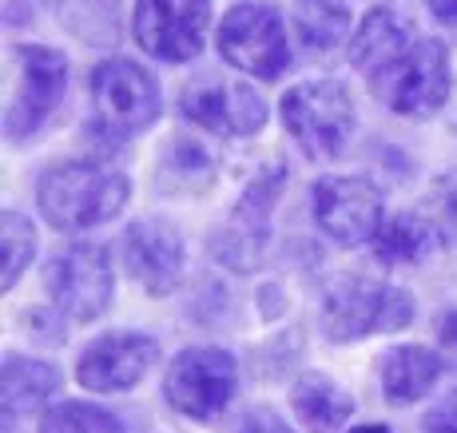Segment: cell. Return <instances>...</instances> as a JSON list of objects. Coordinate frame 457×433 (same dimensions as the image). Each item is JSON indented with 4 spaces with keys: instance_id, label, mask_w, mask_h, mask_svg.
<instances>
[{
    "instance_id": "6da1fadb",
    "label": "cell",
    "mask_w": 457,
    "mask_h": 433,
    "mask_svg": "<svg viewBox=\"0 0 457 433\" xmlns=\"http://www.w3.org/2000/svg\"><path fill=\"white\" fill-rule=\"evenodd\" d=\"M131 183L104 163H60L44 171L37 199L40 215L56 231H87L124 211Z\"/></svg>"
},
{
    "instance_id": "7a4b0ae2",
    "label": "cell",
    "mask_w": 457,
    "mask_h": 433,
    "mask_svg": "<svg viewBox=\"0 0 457 433\" xmlns=\"http://www.w3.org/2000/svg\"><path fill=\"white\" fill-rule=\"evenodd\" d=\"M322 334L330 342H358L370 334L402 330L414 318V303L406 290L378 282L366 275H342L334 279L322 295Z\"/></svg>"
},
{
    "instance_id": "3957f363",
    "label": "cell",
    "mask_w": 457,
    "mask_h": 433,
    "mask_svg": "<svg viewBox=\"0 0 457 433\" xmlns=\"http://www.w3.org/2000/svg\"><path fill=\"white\" fill-rule=\"evenodd\" d=\"M453 84L450 48L434 37H418L402 56L370 76L374 96L398 116H434Z\"/></svg>"
},
{
    "instance_id": "277c9868",
    "label": "cell",
    "mask_w": 457,
    "mask_h": 433,
    "mask_svg": "<svg viewBox=\"0 0 457 433\" xmlns=\"http://www.w3.org/2000/svg\"><path fill=\"white\" fill-rule=\"evenodd\" d=\"M283 123L311 159H334L354 131V104L338 79H311L283 96Z\"/></svg>"
},
{
    "instance_id": "5b68a950",
    "label": "cell",
    "mask_w": 457,
    "mask_h": 433,
    "mask_svg": "<svg viewBox=\"0 0 457 433\" xmlns=\"http://www.w3.org/2000/svg\"><path fill=\"white\" fill-rule=\"evenodd\" d=\"M68 87V60L56 48L21 44L12 52V92H8L4 131L12 144H24L29 136L48 123L60 96Z\"/></svg>"
},
{
    "instance_id": "8992f818",
    "label": "cell",
    "mask_w": 457,
    "mask_h": 433,
    "mask_svg": "<svg viewBox=\"0 0 457 433\" xmlns=\"http://www.w3.org/2000/svg\"><path fill=\"white\" fill-rule=\"evenodd\" d=\"M235 386H239V366L219 346H191L183 354H175L163 378V394L171 402V410L195 421L219 418L231 405Z\"/></svg>"
},
{
    "instance_id": "52a82bcc",
    "label": "cell",
    "mask_w": 457,
    "mask_h": 433,
    "mask_svg": "<svg viewBox=\"0 0 457 433\" xmlns=\"http://www.w3.org/2000/svg\"><path fill=\"white\" fill-rule=\"evenodd\" d=\"M219 52L231 68L259 79H278L291 64L287 29L267 4H235L219 24Z\"/></svg>"
},
{
    "instance_id": "ba28073f",
    "label": "cell",
    "mask_w": 457,
    "mask_h": 433,
    "mask_svg": "<svg viewBox=\"0 0 457 433\" xmlns=\"http://www.w3.org/2000/svg\"><path fill=\"white\" fill-rule=\"evenodd\" d=\"M211 24V0H136L131 32L136 44L155 60L183 64L204 52Z\"/></svg>"
},
{
    "instance_id": "9c48e42d",
    "label": "cell",
    "mask_w": 457,
    "mask_h": 433,
    "mask_svg": "<svg viewBox=\"0 0 457 433\" xmlns=\"http://www.w3.org/2000/svg\"><path fill=\"white\" fill-rule=\"evenodd\" d=\"M112 259L104 246L76 243L64 254H56L48 267L52 303L72 322H92L108 311L112 303Z\"/></svg>"
},
{
    "instance_id": "30bf717a",
    "label": "cell",
    "mask_w": 457,
    "mask_h": 433,
    "mask_svg": "<svg viewBox=\"0 0 457 433\" xmlns=\"http://www.w3.org/2000/svg\"><path fill=\"white\" fill-rule=\"evenodd\" d=\"M92 104L108 131L136 136L160 116V87L131 60H104L92 72Z\"/></svg>"
},
{
    "instance_id": "8fae6325",
    "label": "cell",
    "mask_w": 457,
    "mask_h": 433,
    "mask_svg": "<svg viewBox=\"0 0 457 433\" xmlns=\"http://www.w3.org/2000/svg\"><path fill=\"white\" fill-rule=\"evenodd\" d=\"M287 171L283 167H270L267 175L251 183V191L243 196V203L235 207V215L223 223V231L211 238V251L223 267L239 271L247 275L262 262V251H267V238H270V211H275V199L283 191Z\"/></svg>"
},
{
    "instance_id": "7c38bea8",
    "label": "cell",
    "mask_w": 457,
    "mask_h": 433,
    "mask_svg": "<svg viewBox=\"0 0 457 433\" xmlns=\"http://www.w3.org/2000/svg\"><path fill=\"white\" fill-rule=\"evenodd\" d=\"M314 219L338 246L374 243L382 227V196L370 179L327 175L314 183Z\"/></svg>"
},
{
    "instance_id": "4fadbf2b",
    "label": "cell",
    "mask_w": 457,
    "mask_h": 433,
    "mask_svg": "<svg viewBox=\"0 0 457 433\" xmlns=\"http://www.w3.org/2000/svg\"><path fill=\"white\" fill-rule=\"evenodd\" d=\"M155 358H160V346L147 334H104L100 342H92L80 354L76 378H80L84 390L124 394L144 382Z\"/></svg>"
},
{
    "instance_id": "5bb4252c",
    "label": "cell",
    "mask_w": 457,
    "mask_h": 433,
    "mask_svg": "<svg viewBox=\"0 0 457 433\" xmlns=\"http://www.w3.org/2000/svg\"><path fill=\"white\" fill-rule=\"evenodd\" d=\"M183 116L215 136H254L267 123V104L247 84H204L183 92Z\"/></svg>"
},
{
    "instance_id": "9a60e30c",
    "label": "cell",
    "mask_w": 457,
    "mask_h": 433,
    "mask_svg": "<svg viewBox=\"0 0 457 433\" xmlns=\"http://www.w3.org/2000/svg\"><path fill=\"white\" fill-rule=\"evenodd\" d=\"M124 267L147 295H171L183 279V238L167 223H131L124 231Z\"/></svg>"
},
{
    "instance_id": "2e32d148",
    "label": "cell",
    "mask_w": 457,
    "mask_h": 433,
    "mask_svg": "<svg viewBox=\"0 0 457 433\" xmlns=\"http://www.w3.org/2000/svg\"><path fill=\"white\" fill-rule=\"evenodd\" d=\"M418 37L421 32L402 12H394V8H374V12L358 24L354 37H350V64L370 79L378 68H386L394 56H402Z\"/></svg>"
},
{
    "instance_id": "e0dca14e",
    "label": "cell",
    "mask_w": 457,
    "mask_h": 433,
    "mask_svg": "<svg viewBox=\"0 0 457 433\" xmlns=\"http://www.w3.org/2000/svg\"><path fill=\"white\" fill-rule=\"evenodd\" d=\"M291 405L311 433H338L354 418V397L327 374H303L291 386Z\"/></svg>"
},
{
    "instance_id": "ac0fdd59",
    "label": "cell",
    "mask_w": 457,
    "mask_h": 433,
    "mask_svg": "<svg viewBox=\"0 0 457 433\" xmlns=\"http://www.w3.org/2000/svg\"><path fill=\"white\" fill-rule=\"evenodd\" d=\"M445 358L434 354L426 346H398L390 350L382 362V394L394 405H410L418 397H426L434 390V382L442 378Z\"/></svg>"
},
{
    "instance_id": "d6986e66",
    "label": "cell",
    "mask_w": 457,
    "mask_h": 433,
    "mask_svg": "<svg viewBox=\"0 0 457 433\" xmlns=\"http://www.w3.org/2000/svg\"><path fill=\"white\" fill-rule=\"evenodd\" d=\"M442 246V235L429 223L426 215H414V211H398V215L382 219L374 235V254L386 267H402V262H421L429 251Z\"/></svg>"
},
{
    "instance_id": "ffe728a7",
    "label": "cell",
    "mask_w": 457,
    "mask_h": 433,
    "mask_svg": "<svg viewBox=\"0 0 457 433\" xmlns=\"http://www.w3.org/2000/svg\"><path fill=\"white\" fill-rule=\"evenodd\" d=\"M56 394V370L48 362L24 358V354H8L4 358V378H0V402L12 418H24L37 405H44Z\"/></svg>"
},
{
    "instance_id": "44dd1931",
    "label": "cell",
    "mask_w": 457,
    "mask_h": 433,
    "mask_svg": "<svg viewBox=\"0 0 457 433\" xmlns=\"http://www.w3.org/2000/svg\"><path fill=\"white\" fill-rule=\"evenodd\" d=\"M291 24L311 52H334L350 37V12L338 0H298Z\"/></svg>"
},
{
    "instance_id": "7402d4cb",
    "label": "cell",
    "mask_w": 457,
    "mask_h": 433,
    "mask_svg": "<svg viewBox=\"0 0 457 433\" xmlns=\"http://www.w3.org/2000/svg\"><path fill=\"white\" fill-rule=\"evenodd\" d=\"M207 183H211L207 152L199 144H191V139H175L171 155H167L163 167H160V187L187 196V191H204Z\"/></svg>"
},
{
    "instance_id": "603a6c76",
    "label": "cell",
    "mask_w": 457,
    "mask_h": 433,
    "mask_svg": "<svg viewBox=\"0 0 457 433\" xmlns=\"http://www.w3.org/2000/svg\"><path fill=\"white\" fill-rule=\"evenodd\" d=\"M0 238H4V267H0V282L16 287L21 275L29 271V262L37 259V227L21 215V211H4L0 219Z\"/></svg>"
},
{
    "instance_id": "cb8c5ba5",
    "label": "cell",
    "mask_w": 457,
    "mask_h": 433,
    "mask_svg": "<svg viewBox=\"0 0 457 433\" xmlns=\"http://www.w3.org/2000/svg\"><path fill=\"white\" fill-rule=\"evenodd\" d=\"M40 433H124L116 413L100 410L87 402H64L52 405L40 421Z\"/></svg>"
},
{
    "instance_id": "d4e9b609",
    "label": "cell",
    "mask_w": 457,
    "mask_h": 433,
    "mask_svg": "<svg viewBox=\"0 0 457 433\" xmlns=\"http://www.w3.org/2000/svg\"><path fill=\"white\" fill-rule=\"evenodd\" d=\"M426 219L437 227L442 246L457 243V171L442 175V179L434 183V191H429V215Z\"/></svg>"
},
{
    "instance_id": "484cf974",
    "label": "cell",
    "mask_w": 457,
    "mask_h": 433,
    "mask_svg": "<svg viewBox=\"0 0 457 433\" xmlns=\"http://www.w3.org/2000/svg\"><path fill=\"white\" fill-rule=\"evenodd\" d=\"M426 433H457V390L426 413Z\"/></svg>"
},
{
    "instance_id": "4316f807",
    "label": "cell",
    "mask_w": 457,
    "mask_h": 433,
    "mask_svg": "<svg viewBox=\"0 0 457 433\" xmlns=\"http://www.w3.org/2000/svg\"><path fill=\"white\" fill-rule=\"evenodd\" d=\"M235 433H295V429L287 426V421L278 418L275 410H267V405H262V410H251Z\"/></svg>"
},
{
    "instance_id": "83f0119b",
    "label": "cell",
    "mask_w": 457,
    "mask_h": 433,
    "mask_svg": "<svg viewBox=\"0 0 457 433\" xmlns=\"http://www.w3.org/2000/svg\"><path fill=\"white\" fill-rule=\"evenodd\" d=\"M437 346H442V358L457 366V311H445L437 318Z\"/></svg>"
},
{
    "instance_id": "f1b7e54d",
    "label": "cell",
    "mask_w": 457,
    "mask_h": 433,
    "mask_svg": "<svg viewBox=\"0 0 457 433\" xmlns=\"http://www.w3.org/2000/svg\"><path fill=\"white\" fill-rule=\"evenodd\" d=\"M429 4V16L445 29H457V0H426Z\"/></svg>"
},
{
    "instance_id": "f546056e",
    "label": "cell",
    "mask_w": 457,
    "mask_h": 433,
    "mask_svg": "<svg viewBox=\"0 0 457 433\" xmlns=\"http://www.w3.org/2000/svg\"><path fill=\"white\" fill-rule=\"evenodd\" d=\"M350 433H390V429H386V426H354Z\"/></svg>"
}]
</instances>
